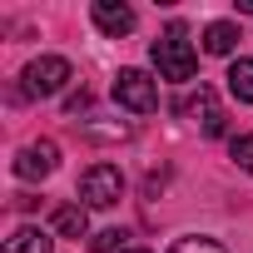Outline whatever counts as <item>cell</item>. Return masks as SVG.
I'll list each match as a JSON object with an SVG mask.
<instances>
[{
  "mask_svg": "<svg viewBox=\"0 0 253 253\" xmlns=\"http://www.w3.org/2000/svg\"><path fill=\"white\" fill-rule=\"evenodd\" d=\"M149 60H154L159 80H169V84H189L194 70H199V55H194V45L184 40V25H174L164 40H154V45H149Z\"/></svg>",
  "mask_w": 253,
  "mask_h": 253,
  "instance_id": "obj_1",
  "label": "cell"
},
{
  "mask_svg": "<svg viewBox=\"0 0 253 253\" xmlns=\"http://www.w3.org/2000/svg\"><path fill=\"white\" fill-rule=\"evenodd\" d=\"M94 25L109 35V40H119V35H129L134 30V10L129 5H124V0H94Z\"/></svg>",
  "mask_w": 253,
  "mask_h": 253,
  "instance_id": "obj_7",
  "label": "cell"
},
{
  "mask_svg": "<svg viewBox=\"0 0 253 253\" xmlns=\"http://www.w3.org/2000/svg\"><path fill=\"white\" fill-rule=\"evenodd\" d=\"M124 228H99V233H89V253H124Z\"/></svg>",
  "mask_w": 253,
  "mask_h": 253,
  "instance_id": "obj_12",
  "label": "cell"
},
{
  "mask_svg": "<svg viewBox=\"0 0 253 253\" xmlns=\"http://www.w3.org/2000/svg\"><path fill=\"white\" fill-rule=\"evenodd\" d=\"M84 134H94V139H124L129 124H84Z\"/></svg>",
  "mask_w": 253,
  "mask_h": 253,
  "instance_id": "obj_15",
  "label": "cell"
},
{
  "mask_svg": "<svg viewBox=\"0 0 253 253\" xmlns=\"http://www.w3.org/2000/svg\"><path fill=\"white\" fill-rule=\"evenodd\" d=\"M238 10H243V15H253V0H238Z\"/></svg>",
  "mask_w": 253,
  "mask_h": 253,
  "instance_id": "obj_16",
  "label": "cell"
},
{
  "mask_svg": "<svg viewBox=\"0 0 253 253\" xmlns=\"http://www.w3.org/2000/svg\"><path fill=\"white\" fill-rule=\"evenodd\" d=\"M228 154H233V164H238L243 174H253V134H238V139L228 144Z\"/></svg>",
  "mask_w": 253,
  "mask_h": 253,
  "instance_id": "obj_14",
  "label": "cell"
},
{
  "mask_svg": "<svg viewBox=\"0 0 253 253\" xmlns=\"http://www.w3.org/2000/svg\"><path fill=\"white\" fill-rule=\"evenodd\" d=\"M50 228H55L60 238H89V213H84V204H60V209L50 213Z\"/></svg>",
  "mask_w": 253,
  "mask_h": 253,
  "instance_id": "obj_8",
  "label": "cell"
},
{
  "mask_svg": "<svg viewBox=\"0 0 253 253\" xmlns=\"http://www.w3.org/2000/svg\"><path fill=\"white\" fill-rule=\"evenodd\" d=\"M238 40H243V35H238L233 20H213V25L204 30V55H233Z\"/></svg>",
  "mask_w": 253,
  "mask_h": 253,
  "instance_id": "obj_10",
  "label": "cell"
},
{
  "mask_svg": "<svg viewBox=\"0 0 253 253\" xmlns=\"http://www.w3.org/2000/svg\"><path fill=\"white\" fill-rule=\"evenodd\" d=\"M80 199H84V209H114L124 199V174L114 164H89L80 174Z\"/></svg>",
  "mask_w": 253,
  "mask_h": 253,
  "instance_id": "obj_3",
  "label": "cell"
},
{
  "mask_svg": "<svg viewBox=\"0 0 253 253\" xmlns=\"http://www.w3.org/2000/svg\"><path fill=\"white\" fill-rule=\"evenodd\" d=\"M55 164H60V149H55L50 139L25 144V149L15 154V174H20V179H45V174H55Z\"/></svg>",
  "mask_w": 253,
  "mask_h": 253,
  "instance_id": "obj_6",
  "label": "cell"
},
{
  "mask_svg": "<svg viewBox=\"0 0 253 253\" xmlns=\"http://www.w3.org/2000/svg\"><path fill=\"white\" fill-rule=\"evenodd\" d=\"M65 84H70V60H65V55H40V60H30L25 75H20V94H30V99H50V94H60Z\"/></svg>",
  "mask_w": 253,
  "mask_h": 253,
  "instance_id": "obj_2",
  "label": "cell"
},
{
  "mask_svg": "<svg viewBox=\"0 0 253 253\" xmlns=\"http://www.w3.org/2000/svg\"><path fill=\"white\" fill-rule=\"evenodd\" d=\"M0 253H55V238H50L45 228L25 223V228H15V233L5 238V248H0Z\"/></svg>",
  "mask_w": 253,
  "mask_h": 253,
  "instance_id": "obj_9",
  "label": "cell"
},
{
  "mask_svg": "<svg viewBox=\"0 0 253 253\" xmlns=\"http://www.w3.org/2000/svg\"><path fill=\"white\" fill-rule=\"evenodd\" d=\"M114 99L129 109V114H149L159 104V89H154V80L144 70H119L114 75Z\"/></svg>",
  "mask_w": 253,
  "mask_h": 253,
  "instance_id": "obj_4",
  "label": "cell"
},
{
  "mask_svg": "<svg viewBox=\"0 0 253 253\" xmlns=\"http://www.w3.org/2000/svg\"><path fill=\"white\" fill-rule=\"evenodd\" d=\"M169 253H228L218 238H204V233H189V238H179Z\"/></svg>",
  "mask_w": 253,
  "mask_h": 253,
  "instance_id": "obj_13",
  "label": "cell"
},
{
  "mask_svg": "<svg viewBox=\"0 0 253 253\" xmlns=\"http://www.w3.org/2000/svg\"><path fill=\"white\" fill-rule=\"evenodd\" d=\"M228 94L238 99V104H253V60H233L228 65Z\"/></svg>",
  "mask_w": 253,
  "mask_h": 253,
  "instance_id": "obj_11",
  "label": "cell"
},
{
  "mask_svg": "<svg viewBox=\"0 0 253 253\" xmlns=\"http://www.w3.org/2000/svg\"><path fill=\"white\" fill-rule=\"evenodd\" d=\"M184 114H194V119H199V129H204L209 139H218V134H223V109H218V94H213L209 84H199V94H189V99H184Z\"/></svg>",
  "mask_w": 253,
  "mask_h": 253,
  "instance_id": "obj_5",
  "label": "cell"
},
{
  "mask_svg": "<svg viewBox=\"0 0 253 253\" xmlns=\"http://www.w3.org/2000/svg\"><path fill=\"white\" fill-rule=\"evenodd\" d=\"M124 253H149V248H124Z\"/></svg>",
  "mask_w": 253,
  "mask_h": 253,
  "instance_id": "obj_17",
  "label": "cell"
}]
</instances>
